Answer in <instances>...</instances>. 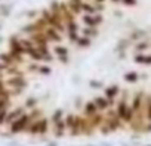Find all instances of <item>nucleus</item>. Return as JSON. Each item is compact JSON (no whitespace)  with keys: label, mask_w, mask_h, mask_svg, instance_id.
<instances>
[{"label":"nucleus","mask_w":151,"mask_h":146,"mask_svg":"<svg viewBox=\"0 0 151 146\" xmlns=\"http://www.w3.org/2000/svg\"><path fill=\"white\" fill-rule=\"evenodd\" d=\"M83 21H85L89 27H93V26H98V24L102 21V18H101V17H93L92 14H89V15H85V17H83Z\"/></svg>","instance_id":"1"},{"label":"nucleus","mask_w":151,"mask_h":146,"mask_svg":"<svg viewBox=\"0 0 151 146\" xmlns=\"http://www.w3.org/2000/svg\"><path fill=\"white\" fill-rule=\"evenodd\" d=\"M89 43V40L88 39H79V45H83V46H86Z\"/></svg>","instance_id":"2"},{"label":"nucleus","mask_w":151,"mask_h":146,"mask_svg":"<svg viewBox=\"0 0 151 146\" xmlns=\"http://www.w3.org/2000/svg\"><path fill=\"white\" fill-rule=\"evenodd\" d=\"M126 5H135V0H123Z\"/></svg>","instance_id":"3"},{"label":"nucleus","mask_w":151,"mask_h":146,"mask_svg":"<svg viewBox=\"0 0 151 146\" xmlns=\"http://www.w3.org/2000/svg\"><path fill=\"white\" fill-rule=\"evenodd\" d=\"M113 2H120V0H113Z\"/></svg>","instance_id":"4"}]
</instances>
